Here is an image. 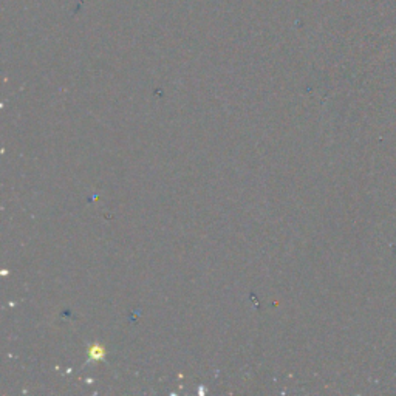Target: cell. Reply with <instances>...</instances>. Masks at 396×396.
Segmentation results:
<instances>
[{"label":"cell","mask_w":396,"mask_h":396,"mask_svg":"<svg viewBox=\"0 0 396 396\" xmlns=\"http://www.w3.org/2000/svg\"><path fill=\"white\" fill-rule=\"evenodd\" d=\"M102 348H99V347H93V350H92V356H95V358H102Z\"/></svg>","instance_id":"6da1fadb"}]
</instances>
